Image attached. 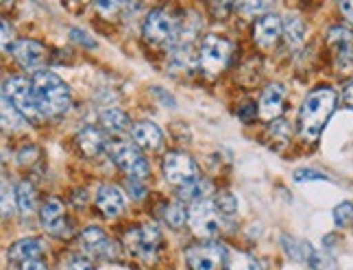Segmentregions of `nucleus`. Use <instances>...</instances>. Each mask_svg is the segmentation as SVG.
Wrapping results in <instances>:
<instances>
[{
    "instance_id": "nucleus-1",
    "label": "nucleus",
    "mask_w": 353,
    "mask_h": 270,
    "mask_svg": "<svg viewBox=\"0 0 353 270\" xmlns=\"http://www.w3.org/2000/svg\"><path fill=\"white\" fill-rule=\"evenodd\" d=\"M336 110V92L332 87H319L307 94L299 112V133L305 142L319 140L321 131L327 125Z\"/></svg>"
},
{
    "instance_id": "nucleus-2",
    "label": "nucleus",
    "mask_w": 353,
    "mask_h": 270,
    "mask_svg": "<svg viewBox=\"0 0 353 270\" xmlns=\"http://www.w3.org/2000/svg\"><path fill=\"white\" fill-rule=\"evenodd\" d=\"M33 94L42 118H57L70 107V90L55 72L39 70L33 76Z\"/></svg>"
},
{
    "instance_id": "nucleus-3",
    "label": "nucleus",
    "mask_w": 353,
    "mask_h": 270,
    "mask_svg": "<svg viewBox=\"0 0 353 270\" xmlns=\"http://www.w3.org/2000/svg\"><path fill=\"white\" fill-rule=\"evenodd\" d=\"M229 57H232V44H229V39L214 35V33L203 37L201 48H199L201 72H205L208 76L221 74L229 63Z\"/></svg>"
},
{
    "instance_id": "nucleus-4",
    "label": "nucleus",
    "mask_w": 353,
    "mask_h": 270,
    "mask_svg": "<svg viewBox=\"0 0 353 270\" xmlns=\"http://www.w3.org/2000/svg\"><path fill=\"white\" fill-rule=\"evenodd\" d=\"M3 98L9 101L26 120H31V123H37V120L42 118V114L37 110V103H35L33 83H29L24 76H11L5 81Z\"/></svg>"
},
{
    "instance_id": "nucleus-5",
    "label": "nucleus",
    "mask_w": 353,
    "mask_h": 270,
    "mask_svg": "<svg viewBox=\"0 0 353 270\" xmlns=\"http://www.w3.org/2000/svg\"><path fill=\"white\" fill-rule=\"evenodd\" d=\"M107 153H110L112 161L122 168L131 179H144L148 174V161L146 157L142 155V151L135 144L131 142H125V140H116L107 146Z\"/></svg>"
},
{
    "instance_id": "nucleus-6",
    "label": "nucleus",
    "mask_w": 353,
    "mask_h": 270,
    "mask_svg": "<svg viewBox=\"0 0 353 270\" xmlns=\"http://www.w3.org/2000/svg\"><path fill=\"white\" fill-rule=\"evenodd\" d=\"M221 220L223 216L216 209L214 200H199L188 209V225L192 229V233L201 240L216 238L221 231Z\"/></svg>"
},
{
    "instance_id": "nucleus-7",
    "label": "nucleus",
    "mask_w": 353,
    "mask_h": 270,
    "mask_svg": "<svg viewBox=\"0 0 353 270\" xmlns=\"http://www.w3.org/2000/svg\"><path fill=\"white\" fill-rule=\"evenodd\" d=\"M142 33L148 42L153 44H166L168 48L174 44L176 33H179V24L170 16L166 9H153L148 16L144 18L142 24Z\"/></svg>"
},
{
    "instance_id": "nucleus-8",
    "label": "nucleus",
    "mask_w": 353,
    "mask_h": 270,
    "mask_svg": "<svg viewBox=\"0 0 353 270\" xmlns=\"http://www.w3.org/2000/svg\"><path fill=\"white\" fill-rule=\"evenodd\" d=\"M159 242H161V236L157 231V227H153V225L135 227L125 236V245L129 247V251L146 264L155 262L157 251H159Z\"/></svg>"
},
{
    "instance_id": "nucleus-9",
    "label": "nucleus",
    "mask_w": 353,
    "mask_h": 270,
    "mask_svg": "<svg viewBox=\"0 0 353 270\" xmlns=\"http://www.w3.org/2000/svg\"><path fill=\"white\" fill-rule=\"evenodd\" d=\"M81 251L88 258H99V260H116L118 258V245L107 236L101 227H88L81 231L79 238Z\"/></svg>"
},
{
    "instance_id": "nucleus-10",
    "label": "nucleus",
    "mask_w": 353,
    "mask_h": 270,
    "mask_svg": "<svg viewBox=\"0 0 353 270\" xmlns=\"http://www.w3.org/2000/svg\"><path fill=\"white\" fill-rule=\"evenodd\" d=\"M161 168H164V179L170 185L183 187L196 181V164L185 153H168L164 157V166Z\"/></svg>"
},
{
    "instance_id": "nucleus-11",
    "label": "nucleus",
    "mask_w": 353,
    "mask_h": 270,
    "mask_svg": "<svg viewBox=\"0 0 353 270\" xmlns=\"http://www.w3.org/2000/svg\"><path fill=\"white\" fill-rule=\"evenodd\" d=\"M227 249L219 242H208V245H196L185 251V262L190 270H216V266H223Z\"/></svg>"
},
{
    "instance_id": "nucleus-12",
    "label": "nucleus",
    "mask_w": 353,
    "mask_h": 270,
    "mask_svg": "<svg viewBox=\"0 0 353 270\" xmlns=\"http://www.w3.org/2000/svg\"><path fill=\"white\" fill-rule=\"evenodd\" d=\"M39 220L44 229L55 238H68L72 233V225L65 216V207L59 198H48L39 209Z\"/></svg>"
},
{
    "instance_id": "nucleus-13",
    "label": "nucleus",
    "mask_w": 353,
    "mask_h": 270,
    "mask_svg": "<svg viewBox=\"0 0 353 270\" xmlns=\"http://www.w3.org/2000/svg\"><path fill=\"white\" fill-rule=\"evenodd\" d=\"M327 42L336 52V65L341 72H349L353 68V31L345 26H332Z\"/></svg>"
},
{
    "instance_id": "nucleus-14",
    "label": "nucleus",
    "mask_w": 353,
    "mask_h": 270,
    "mask_svg": "<svg viewBox=\"0 0 353 270\" xmlns=\"http://www.w3.org/2000/svg\"><path fill=\"white\" fill-rule=\"evenodd\" d=\"M13 57L24 68V70H35L39 72V68L46 63L48 50L44 44L35 42V39H20L13 46Z\"/></svg>"
},
{
    "instance_id": "nucleus-15",
    "label": "nucleus",
    "mask_w": 353,
    "mask_h": 270,
    "mask_svg": "<svg viewBox=\"0 0 353 270\" xmlns=\"http://www.w3.org/2000/svg\"><path fill=\"white\" fill-rule=\"evenodd\" d=\"M281 35H283V22L279 20L277 13H266V16H262L255 22L253 39L257 42V46L273 48L279 42Z\"/></svg>"
},
{
    "instance_id": "nucleus-16",
    "label": "nucleus",
    "mask_w": 353,
    "mask_h": 270,
    "mask_svg": "<svg viewBox=\"0 0 353 270\" xmlns=\"http://www.w3.org/2000/svg\"><path fill=\"white\" fill-rule=\"evenodd\" d=\"M94 200H97V207L107 218H118L122 209H125V198H122V192L116 185H101Z\"/></svg>"
},
{
    "instance_id": "nucleus-17",
    "label": "nucleus",
    "mask_w": 353,
    "mask_h": 270,
    "mask_svg": "<svg viewBox=\"0 0 353 270\" xmlns=\"http://www.w3.org/2000/svg\"><path fill=\"white\" fill-rule=\"evenodd\" d=\"M77 144H79L81 153H83L85 157H97L103 151H107V146H110V144H107V135L97 127L81 129L79 135H77Z\"/></svg>"
},
{
    "instance_id": "nucleus-18",
    "label": "nucleus",
    "mask_w": 353,
    "mask_h": 270,
    "mask_svg": "<svg viewBox=\"0 0 353 270\" xmlns=\"http://www.w3.org/2000/svg\"><path fill=\"white\" fill-rule=\"evenodd\" d=\"M283 98H286V90L281 83H270L260 98V116L266 120H275L281 114Z\"/></svg>"
},
{
    "instance_id": "nucleus-19",
    "label": "nucleus",
    "mask_w": 353,
    "mask_h": 270,
    "mask_svg": "<svg viewBox=\"0 0 353 270\" xmlns=\"http://www.w3.org/2000/svg\"><path fill=\"white\" fill-rule=\"evenodd\" d=\"M133 144L140 146V148H146V151H155V148L161 146V142H164V135H161L159 127L155 123H138L133 125Z\"/></svg>"
},
{
    "instance_id": "nucleus-20",
    "label": "nucleus",
    "mask_w": 353,
    "mask_h": 270,
    "mask_svg": "<svg viewBox=\"0 0 353 270\" xmlns=\"http://www.w3.org/2000/svg\"><path fill=\"white\" fill-rule=\"evenodd\" d=\"M44 251H46L44 242L39 240V238H22V240H18L16 245L9 249V258L13 262L24 264V262H29V260H39L44 255Z\"/></svg>"
},
{
    "instance_id": "nucleus-21",
    "label": "nucleus",
    "mask_w": 353,
    "mask_h": 270,
    "mask_svg": "<svg viewBox=\"0 0 353 270\" xmlns=\"http://www.w3.org/2000/svg\"><path fill=\"white\" fill-rule=\"evenodd\" d=\"M281 247H283V253H286L290 260H294V262H305V264H310L312 255L316 253V249L312 247L310 242L292 238V236H281Z\"/></svg>"
},
{
    "instance_id": "nucleus-22",
    "label": "nucleus",
    "mask_w": 353,
    "mask_h": 270,
    "mask_svg": "<svg viewBox=\"0 0 353 270\" xmlns=\"http://www.w3.org/2000/svg\"><path fill=\"white\" fill-rule=\"evenodd\" d=\"M101 123L107 131L114 133V135H125V133L133 131L129 116L122 110H116V107H110V110L101 112Z\"/></svg>"
},
{
    "instance_id": "nucleus-23",
    "label": "nucleus",
    "mask_w": 353,
    "mask_h": 270,
    "mask_svg": "<svg viewBox=\"0 0 353 270\" xmlns=\"http://www.w3.org/2000/svg\"><path fill=\"white\" fill-rule=\"evenodd\" d=\"M223 270H262L260 262H257L253 255L242 253V251H227Z\"/></svg>"
},
{
    "instance_id": "nucleus-24",
    "label": "nucleus",
    "mask_w": 353,
    "mask_h": 270,
    "mask_svg": "<svg viewBox=\"0 0 353 270\" xmlns=\"http://www.w3.org/2000/svg\"><path fill=\"white\" fill-rule=\"evenodd\" d=\"M283 37H286L288 46L296 48L303 44L305 39V24L299 16H288L286 22H283Z\"/></svg>"
},
{
    "instance_id": "nucleus-25",
    "label": "nucleus",
    "mask_w": 353,
    "mask_h": 270,
    "mask_svg": "<svg viewBox=\"0 0 353 270\" xmlns=\"http://www.w3.org/2000/svg\"><path fill=\"white\" fill-rule=\"evenodd\" d=\"M212 190V185L210 181H192V183H188L183 187H179V200L181 202H190V205H194V202L199 200H205V194Z\"/></svg>"
},
{
    "instance_id": "nucleus-26",
    "label": "nucleus",
    "mask_w": 353,
    "mask_h": 270,
    "mask_svg": "<svg viewBox=\"0 0 353 270\" xmlns=\"http://www.w3.org/2000/svg\"><path fill=\"white\" fill-rule=\"evenodd\" d=\"M161 218L172 229H181L188 220V211L183 209L181 202H166L161 205Z\"/></svg>"
},
{
    "instance_id": "nucleus-27",
    "label": "nucleus",
    "mask_w": 353,
    "mask_h": 270,
    "mask_svg": "<svg viewBox=\"0 0 353 270\" xmlns=\"http://www.w3.org/2000/svg\"><path fill=\"white\" fill-rule=\"evenodd\" d=\"M16 196H18V209L22 216H31L35 211V190L29 181H22L16 187Z\"/></svg>"
},
{
    "instance_id": "nucleus-28",
    "label": "nucleus",
    "mask_w": 353,
    "mask_h": 270,
    "mask_svg": "<svg viewBox=\"0 0 353 270\" xmlns=\"http://www.w3.org/2000/svg\"><path fill=\"white\" fill-rule=\"evenodd\" d=\"M24 120L26 118L16 110V107L3 98V127L11 129V131H20L24 127Z\"/></svg>"
},
{
    "instance_id": "nucleus-29",
    "label": "nucleus",
    "mask_w": 353,
    "mask_h": 270,
    "mask_svg": "<svg viewBox=\"0 0 353 270\" xmlns=\"http://www.w3.org/2000/svg\"><path fill=\"white\" fill-rule=\"evenodd\" d=\"M214 205L223 218H232V216H236V211H238V200L232 192H219L214 198Z\"/></svg>"
},
{
    "instance_id": "nucleus-30",
    "label": "nucleus",
    "mask_w": 353,
    "mask_h": 270,
    "mask_svg": "<svg viewBox=\"0 0 353 270\" xmlns=\"http://www.w3.org/2000/svg\"><path fill=\"white\" fill-rule=\"evenodd\" d=\"M61 270H94V264L83 253H70L61 260Z\"/></svg>"
},
{
    "instance_id": "nucleus-31",
    "label": "nucleus",
    "mask_w": 353,
    "mask_h": 270,
    "mask_svg": "<svg viewBox=\"0 0 353 270\" xmlns=\"http://www.w3.org/2000/svg\"><path fill=\"white\" fill-rule=\"evenodd\" d=\"M334 222L338 227H349L353 222V202L345 200L334 209Z\"/></svg>"
},
{
    "instance_id": "nucleus-32",
    "label": "nucleus",
    "mask_w": 353,
    "mask_h": 270,
    "mask_svg": "<svg viewBox=\"0 0 353 270\" xmlns=\"http://www.w3.org/2000/svg\"><path fill=\"white\" fill-rule=\"evenodd\" d=\"M310 266L314 268V270H336L334 258H332L330 253H325V251H316L314 255H312Z\"/></svg>"
},
{
    "instance_id": "nucleus-33",
    "label": "nucleus",
    "mask_w": 353,
    "mask_h": 270,
    "mask_svg": "<svg viewBox=\"0 0 353 270\" xmlns=\"http://www.w3.org/2000/svg\"><path fill=\"white\" fill-rule=\"evenodd\" d=\"M18 202V196L16 192L9 187V181L3 179V218H9V216L13 214V205Z\"/></svg>"
},
{
    "instance_id": "nucleus-34",
    "label": "nucleus",
    "mask_w": 353,
    "mask_h": 270,
    "mask_svg": "<svg viewBox=\"0 0 353 270\" xmlns=\"http://www.w3.org/2000/svg\"><path fill=\"white\" fill-rule=\"evenodd\" d=\"M294 181H299V183H303V181H330V177L319 172V170H312V168H299V170H294Z\"/></svg>"
},
{
    "instance_id": "nucleus-35",
    "label": "nucleus",
    "mask_w": 353,
    "mask_h": 270,
    "mask_svg": "<svg viewBox=\"0 0 353 270\" xmlns=\"http://www.w3.org/2000/svg\"><path fill=\"white\" fill-rule=\"evenodd\" d=\"M236 9L242 13L244 18H253V16H260V13H264L268 9V5L266 3H240V5H236ZM264 16H266V13H264Z\"/></svg>"
},
{
    "instance_id": "nucleus-36",
    "label": "nucleus",
    "mask_w": 353,
    "mask_h": 270,
    "mask_svg": "<svg viewBox=\"0 0 353 270\" xmlns=\"http://www.w3.org/2000/svg\"><path fill=\"white\" fill-rule=\"evenodd\" d=\"M270 135L279 142H286L290 138V127L286 120H273V123H270Z\"/></svg>"
},
{
    "instance_id": "nucleus-37",
    "label": "nucleus",
    "mask_w": 353,
    "mask_h": 270,
    "mask_svg": "<svg viewBox=\"0 0 353 270\" xmlns=\"http://www.w3.org/2000/svg\"><path fill=\"white\" fill-rule=\"evenodd\" d=\"M70 35H72V39L77 44H81V46H85V48H97V39H94L88 31H83V29H74L70 31Z\"/></svg>"
},
{
    "instance_id": "nucleus-38",
    "label": "nucleus",
    "mask_w": 353,
    "mask_h": 270,
    "mask_svg": "<svg viewBox=\"0 0 353 270\" xmlns=\"http://www.w3.org/2000/svg\"><path fill=\"white\" fill-rule=\"evenodd\" d=\"M127 190H129V196L133 198V200H140V198H144L146 196V187L140 183V179H127Z\"/></svg>"
},
{
    "instance_id": "nucleus-39",
    "label": "nucleus",
    "mask_w": 353,
    "mask_h": 270,
    "mask_svg": "<svg viewBox=\"0 0 353 270\" xmlns=\"http://www.w3.org/2000/svg\"><path fill=\"white\" fill-rule=\"evenodd\" d=\"M37 155H39V151L35 146H24L22 151L18 153V161L22 166H26V164H33V161L37 159Z\"/></svg>"
},
{
    "instance_id": "nucleus-40",
    "label": "nucleus",
    "mask_w": 353,
    "mask_h": 270,
    "mask_svg": "<svg viewBox=\"0 0 353 270\" xmlns=\"http://www.w3.org/2000/svg\"><path fill=\"white\" fill-rule=\"evenodd\" d=\"M257 112H260V110L255 107V103H244L240 110H238V118L242 120V123H251Z\"/></svg>"
},
{
    "instance_id": "nucleus-41",
    "label": "nucleus",
    "mask_w": 353,
    "mask_h": 270,
    "mask_svg": "<svg viewBox=\"0 0 353 270\" xmlns=\"http://www.w3.org/2000/svg\"><path fill=\"white\" fill-rule=\"evenodd\" d=\"M122 7H125L122 3H97V9H99V11H103L107 18H110L112 13H118Z\"/></svg>"
},
{
    "instance_id": "nucleus-42",
    "label": "nucleus",
    "mask_w": 353,
    "mask_h": 270,
    "mask_svg": "<svg viewBox=\"0 0 353 270\" xmlns=\"http://www.w3.org/2000/svg\"><path fill=\"white\" fill-rule=\"evenodd\" d=\"M9 42H13V31L9 29V22L3 20V50H9Z\"/></svg>"
},
{
    "instance_id": "nucleus-43",
    "label": "nucleus",
    "mask_w": 353,
    "mask_h": 270,
    "mask_svg": "<svg viewBox=\"0 0 353 270\" xmlns=\"http://www.w3.org/2000/svg\"><path fill=\"white\" fill-rule=\"evenodd\" d=\"M20 270H48V266L39 260H29V262L20 264Z\"/></svg>"
},
{
    "instance_id": "nucleus-44",
    "label": "nucleus",
    "mask_w": 353,
    "mask_h": 270,
    "mask_svg": "<svg viewBox=\"0 0 353 270\" xmlns=\"http://www.w3.org/2000/svg\"><path fill=\"white\" fill-rule=\"evenodd\" d=\"M341 11L345 13V18L353 24V3H343L341 5Z\"/></svg>"
},
{
    "instance_id": "nucleus-45",
    "label": "nucleus",
    "mask_w": 353,
    "mask_h": 270,
    "mask_svg": "<svg viewBox=\"0 0 353 270\" xmlns=\"http://www.w3.org/2000/svg\"><path fill=\"white\" fill-rule=\"evenodd\" d=\"M345 103L353 110V81H351V83L347 85V90H345Z\"/></svg>"
},
{
    "instance_id": "nucleus-46",
    "label": "nucleus",
    "mask_w": 353,
    "mask_h": 270,
    "mask_svg": "<svg viewBox=\"0 0 353 270\" xmlns=\"http://www.w3.org/2000/svg\"><path fill=\"white\" fill-rule=\"evenodd\" d=\"M74 202H77V205H85V202H88V196H85L83 190H77L74 192Z\"/></svg>"
},
{
    "instance_id": "nucleus-47",
    "label": "nucleus",
    "mask_w": 353,
    "mask_h": 270,
    "mask_svg": "<svg viewBox=\"0 0 353 270\" xmlns=\"http://www.w3.org/2000/svg\"><path fill=\"white\" fill-rule=\"evenodd\" d=\"M155 94H157V96H161V98H164V101L168 103V107H174V98H172V96H166V94L161 92L159 87H155Z\"/></svg>"
}]
</instances>
